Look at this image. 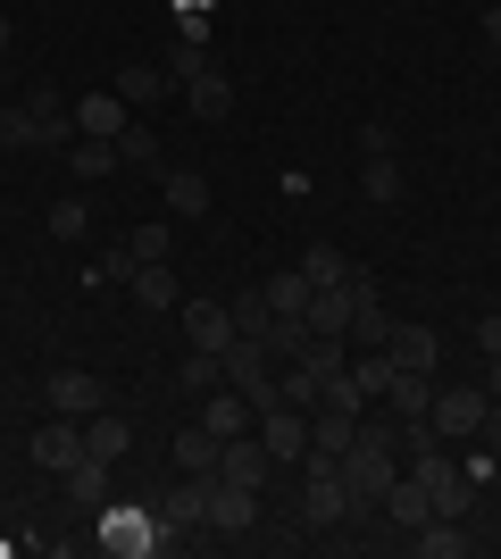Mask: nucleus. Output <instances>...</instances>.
<instances>
[{
	"instance_id": "1",
	"label": "nucleus",
	"mask_w": 501,
	"mask_h": 559,
	"mask_svg": "<svg viewBox=\"0 0 501 559\" xmlns=\"http://www.w3.org/2000/svg\"><path fill=\"white\" fill-rule=\"evenodd\" d=\"M93 543L109 559H151V551L176 543V526H167L159 510H118V501H100V510H93Z\"/></svg>"
},
{
	"instance_id": "2",
	"label": "nucleus",
	"mask_w": 501,
	"mask_h": 559,
	"mask_svg": "<svg viewBox=\"0 0 501 559\" xmlns=\"http://www.w3.org/2000/svg\"><path fill=\"white\" fill-rule=\"evenodd\" d=\"M485 409H493V401H485V384H452V393L434 384V409H427V426L443 435V443H477V435H485Z\"/></svg>"
},
{
	"instance_id": "3",
	"label": "nucleus",
	"mask_w": 501,
	"mask_h": 559,
	"mask_svg": "<svg viewBox=\"0 0 501 559\" xmlns=\"http://www.w3.org/2000/svg\"><path fill=\"white\" fill-rule=\"evenodd\" d=\"M260 443L276 467H301L310 460V409H293V401H267L260 409Z\"/></svg>"
},
{
	"instance_id": "4",
	"label": "nucleus",
	"mask_w": 501,
	"mask_h": 559,
	"mask_svg": "<svg viewBox=\"0 0 501 559\" xmlns=\"http://www.w3.org/2000/svg\"><path fill=\"white\" fill-rule=\"evenodd\" d=\"M310 476H301V510H310V526H343L351 518V492H343V467L334 460H301Z\"/></svg>"
},
{
	"instance_id": "5",
	"label": "nucleus",
	"mask_w": 501,
	"mask_h": 559,
	"mask_svg": "<svg viewBox=\"0 0 501 559\" xmlns=\"http://www.w3.org/2000/svg\"><path fill=\"white\" fill-rule=\"evenodd\" d=\"M176 93H184V109L201 117V126H226V117H235V75L226 68H192Z\"/></svg>"
},
{
	"instance_id": "6",
	"label": "nucleus",
	"mask_w": 501,
	"mask_h": 559,
	"mask_svg": "<svg viewBox=\"0 0 501 559\" xmlns=\"http://www.w3.org/2000/svg\"><path fill=\"white\" fill-rule=\"evenodd\" d=\"M50 409H59V418H93V409H109V384H100L93 368H59L50 376Z\"/></svg>"
},
{
	"instance_id": "7",
	"label": "nucleus",
	"mask_w": 501,
	"mask_h": 559,
	"mask_svg": "<svg viewBox=\"0 0 501 559\" xmlns=\"http://www.w3.org/2000/svg\"><path fill=\"white\" fill-rule=\"evenodd\" d=\"M267 467H276V460H267L260 435H226V443H217V476H226V485H251V492H260Z\"/></svg>"
},
{
	"instance_id": "8",
	"label": "nucleus",
	"mask_w": 501,
	"mask_h": 559,
	"mask_svg": "<svg viewBox=\"0 0 501 559\" xmlns=\"http://www.w3.org/2000/svg\"><path fill=\"white\" fill-rule=\"evenodd\" d=\"M201 426H210L217 443H226V435H251V426H260V409H251V393L217 384V393H201Z\"/></svg>"
},
{
	"instance_id": "9",
	"label": "nucleus",
	"mask_w": 501,
	"mask_h": 559,
	"mask_svg": "<svg viewBox=\"0 0 501 559\" xmlns=\"http://www.w3.org/2000/svg\"><path fill=\"white\" fill-rule=\"evenodd\" d=\"M251 518H260V492L251 485H210V535H251Z\"/></svg>"
},
{
	"instance_id": "10",
	"label": "nucleus",
	"mask_w": 501,
	"mask_h": 559,
	"mask_svg": "<svg viewBox=\"0 0 501 559\" xmlns=\"http://www.w3.org/2000/svg\"><path fill=\"white\" fill-rule=\"evenodd\" d=\"M75 460H84V418H59V409H50V426L34 435V467H59V476H68Z\"/></svg>"
},
{
	"instance_id": "11",
	"label": "nucleus",
	"mask_w": 501,
	"mask_h": 559,
	"mask_svg": "<svg viewBox=\"0 0 501 559\" xmlns=\"http://www.w3.org/2000/svg\"><path fill=\"white\" fill-rule=\"evenodd\" d=\"M377 401L393 409V418H427V409H434V376H427V368H393Z\"/></svg>"
},
{
	"instance_id": "12",
	"label": "nucleus",
	"mask_w": 501,
	"mask_h": 559,
	"mask_svg": "<svg viewBox=\"0 0 501 559\" xmlns=\"http://www.w3.org/2000/svg\"><path fill=\"white\" fill-rule=\"evenodd\" d=\"M377 510L393 518L402 535H418V526H427V518H434V501H427V485H418V476H409V467H402V476L384 485V501H377Z\"/></svg>"
},
{
	"instance_id": "13",
	"label": "nucleus",
	"mask_w": 501,
	"mask_h": 559,
	"mask_svg": "<svg viewBox=\"0 0 501 559\" xmlns=\"http://www.w3.org/2000/svg\"><path fill=\"white\" fill-rule=\"evenodd\" d=\"M409 551H418V559H468L477 535H468V518H427V526L409 535Z\"/></svg>"
},
{
	"instance_id": "14",
	"label": "nucleus",
	"mask_w": 501,
	"mask_h": 559,
	"mask_svg": "<svg viewBox=\"0 0 501 559\" xmlns=\"http://www.w3.org/2000/svg\"><path fill=\"white\" fill-rule=\"evenodd\" d=\"M351 318H359L351 284H318L310 293V334H343V343H351Z\"/></svg>"
},
{
	"instance_id": "15",
	"label": "nucleus",
	"mask_w": 501,
	"mask_h": 559,
	"mask_svg": "<svg viewBox=\"0 0 501 559\" xmlns=\"http://www.w3.org/2000/svg\"><path fill=\"white\" fill-rule=\"evenodd\" d=\"M226 343H235L226 301H184V350H226Z\"/></svg>"
},
{
	"instance_id": "16",
	"label": "nucleus",
	"mask_w": 501,
	"mask_h": 559,
	"mask_svg": "<svg viewBox=\"0 0 501 559\" xmlns=\"http://www.w3.org/2000/svg\"><path fill=\"white\" fill-rule=\"evenodd\" d=\"M75 134H100V142H118V134H126V100H118V84H100V93L75 100Z\"/></svg>"
},
{
	"instance_id": "17",
	"label": "nucleus",
	"mask_w": 501,
	"mask_h": 559,
	"mask_svg": "<svg viewBox=\"0 0 501 559\" xmlns=\"http://www.w3.org/2000/svg\"><path fill=\"white\" fill-rule=\"evenodd\" d=\"M167 93H176V84H167L159 59H126V68H118V100H126V109H151V100H167Z\"/></svg>"
},
{
	"instance_id": "18",
	"label": "nucleus",
	"mask_w": 501,
	"mask_h": 559,
	"mask_svg": "<svg viewBox=\"0 0 501 559\" xmlns=\"http://www.w3.org/2000/svg\"><path fill=\"white\" fill-rule=\"evenodd\" d=\"M359 443V418L351 409H310V460H343Z\"/></svg>"
},
{
	"instance_id": "19",
	"label": "nucleus",
	"mask_w": 501,
	"mask_h": 559,
	"mask_svg": "<svg viewBox=\"0 0 501 559\" xmlns=\"http://www.w3.org/2000/svg\"><path fill=\"white\" fill-rule=\"evenodd\" d=\"M159 201L176 217H210V176H201V167H167V176H159Z\"/></svg>"
},
{
	"instance_id": "20",
	"label": "nucleus",
	"mask_w": 501,
	"mask_h": 559,
	"mask_svg": "<svg viewBox=\"0 0 501 559\" xmlns=\"http://www.w3.org/2000/svg\"><path fill=\"white\" fill-rule=\"evenodd\" d=\"M84 451H93V460H109V467H118L126 451H134V426H126L118 409H93V418H84Z\"/></svg>"
},
{
	"instance_id": "21",
	"label": "nucleus",
	"mask_w": 501,
	"mask_h": 559,
	"mask_svg": "<svg viewBox=\"0 0 501 559\" xmlns=\"http://www.w3.org/2000/svg\"><path fill=\"white\" fill-rule=\"evenodd\" d=\"M68 167H75V185H100V176H118V142H100V134H75L68 142Z\"/></svg>"
},
{
	"instance_id": "22",
	"label": "nucleus",
	"mask_w": 501,
	"mask_h": 559,
	"mask_svg": "<svg viewBox=\"0 0 501 559\" xmlns=\"http://www.w3.org/2000/svg\"><path fill=\"white\" fill-rule=\"evenodd\" d=\"M260 293H267V309H276V318H301V326H310V276H301V267H276Z\"/></svg>"
},
{
	"instance_id": "23",
	"label": "nucleus",
	"mask_w": 501,
	"mask_h": 559,
	"mask_svg": "<svg viewBox=\"0 0 501 559\" xmlns=\"http://www.w3.org/2000/svg\"><path fill=\"white\" fill-rule=\"evenodd\" d=\"M134 301L143 309H176V267H167V259H134Z\"/></svg>"
},
{
	"instance_id": "24",
	"label": "nucleus",
	"mask_w": 501,
	"mask_h": 559,
	"mask_svg": "<svg viewBox=\"0 0 501 559\" xmlns=\"http://www.w3.org/2000/svg\"><path fill=\"white\" fill-rule=\"evenodd\" d=\"M176 476H217V435H210L201 418L176 435Z\"/></svg>"
},
{
	"instance_id": "25",
	"label": "nucleus",
	"mask_w": 501,
	"mask_h": 559,
	"mask_svg": "<svg viewBox=\"0 0 501 559\" xmlns=\"http://www.w3.org/2000/svg\"><path fill=\"white\" fill-rule=\"evenodd\" d=\"M359 201H377V210L402 201V159H393V151H384V159H359Z\"/></svg>"
},
{
	"instance_id": "26",
	"label": "nucleus",
	"mask_w": 501,
	"mask_h": 559,
	"mask_svg": "<svg viewBox=\"0 0 501 559\" xmlns=\"http://www.w3.org/2000/svg\"><path fill=\"white\" fill-rule=\"evenodd\" d=\"M68 501H75V510H100V501H109V460L84 451V460L68 467Z\"/></svg>"
},
{
	"instance_id": "27",
	"label": "nucleus",
	"mask_w": 501,
	"mask_h": 559,
	"mask_svg": "<svg viewBox=\"0 0 501 559\" xmlns=\"http://www.w3.org/2000/svg\"><path fill=\"white\" fill-rule=\"evenodd\" d=\"M384 350H393V368H427V376H434V359H443V343H434L427 326H393Z\"/></svg>"
},
{
	"instance_id": "28",
	"label": "nucleus",
	"mask_w": 501,
	"mask_h": 559,
	"mask_svg": "<svg viewBox=\"0 0 501 559\" xmlns=\"http://www.w3.org/2000/svg\"><path fill=\"white\" fill-rule=\"evenodd\" d=\"M226 318H235V334H251V343H260V334L276 326V309H267V293H260V284H242L235 301H226Z\"/></svg>"
},
{
	"instance_id": "29",
	"label": "nucleus",
	"mask_w": 501,
	"mask_h": 559,
	"mask_svg": "<svg viewBox=\"0 0 501 559\" xmlns=\"http://www.w3.org/2000/svg\"><path fill=\"white\" fill-rule=\"evenodd\" d=\"M176 384H184L192 401H201V393H217V384H226V359H217V350H184V368H176Z\"/></svg>"
},
{
	"instance_id": "30",
	"label": "nucleus",
	"mask_w": 501,
	"mask_h": 559,
	"mask_svg": "<svg viewBox=\"0 0 501 559\" xmlns=\"http://www.w3.org/2000/svg\"><path fill=\"white\" fill-rule=\"evenodd\" d=\"M118 159H126V167H143V176H167L159 134H143V126H126V134H118Z\"/></svg>"
},
{
	"instance_id": "31",
	"label": "nucleus",
	"mask_w": 501,
	"mask_h": 559,
	"mask_svg": "<svg viewBox=\"0 0 501 559\" xmlns=\"http://www.w3.org/2000/svg\"><path fill=\"white\" fill-rule=\"evenodd\" d=\"M276 401H293V409H318V376L301 368V359H285V368H276Z\"/></svg>"
},
{
	"instance_id": "32",
	"label": "nucleus",
	"mask_w": 501,
	"mask_h": 559,
	"mask_svg": "<svg viewBox=\"0 0 501 559\" xmlns=\"http://www.w3.org/2000/svg\"><path fill=\"white\" fill-rule=\"evenodd\" d=\"M351 343H359V350H384V343H393V318H384V301H359Z\"/></svg>"
},
{
	"instance_id": "33",
	"label": "nucleus",
	"mask_w": 501,
	"mask_h": 559,
	"mask_svg": "<svg viewBox=\"0 0 501 559\" xmlns=\"http://www.w3.org/2000/svg\"><path fill=\"white\" fill-rule=\"evenodd\" d=\"M384 376H393V350H351V384H359L368 401L384 393Z\"/></svg>"
},
{
	"instance_id": "34",
	"label": "nucleus",
	"mask_w": 501,
	"mask_h": 559,
	"mask_svg": "<svg viewBox=\"0 0 501 559\" xmlns=\"http://www.w3.org/2000/svg\"><path fill=\"white\" fill-rule=\"evenodd\" d=\"M126 251H134V259H167V251H176V226H167V217H151V226L126 234Z\"/></svg>"
},
{
	"instance_id": "35",
	"label": "nucleus",
	"mask_w": 501,
	"mask_h": 559,
	"mask_svg": "<svg viewBox=\"0 0 501 559\" xmlns=\"http://www.w3.org/2000/svg\"><path fill=\"white\" fill-rule=\"evenodd\" d=\"M301 276H310V293H318V284H343V276H351V259L334 251V242H318V251L301 259Z\"/></svg>"
},
{
	"instance_id": "36",
	"label": "nucleus",
	"mask_w": 501,
	"mask_h": 559,
	"mask_svg": "<svg viewBox=\"0 0 501 559\" xmlns=\"http://www.w3.org/2000/svg\"><path fill=\"white\" fill-rule=\"evenodd\" d=\"M159 68H167V84H184L192 68H210V50H201V43H184V34H176V43L159 50Z\"/></svg>"
},
{
	"instance_id": "37",
	"label": "nucleus",
	"mask_w": 501,
	"mask_h": 559,
	"mask_svg": "<svg viewBox=\"0 0 501 559\" xmlns=\"http://www.w3.org/2000/svg\"><path fill=\"white\" fill-rule=\"evenodd\" d=\"M34 142H43V126L25 117V100H17V109H0V151H34Z\"/></svg>"
},
{
	"instance_id": "38",
	"label": "nucleus",
	"mask_w": 501,
	"mask_h": 559,
	"mask_svg": "<svg viewBox=\"0 0 501 559\" xmlns=\"http://www.w3.org/2000/svg\"><path fill=\"white\" fill-rule=\"evenodd\" d=\"M84 226H93L84 201H50V234H59V242H84Z\"/></svg>"
},
{
	"instance_id": "39",
	"label": "nucleus",
	"mask_w": 501,
	"mask_h": 559,
	"mask_svg": "<svg viewBox=\"0 0 501 559\" xmlns=\"http://www.w3.org/2000/svg\"><path fill=\"white\" fill-rule=\"evenodd\" d=\"M468 334H477V350H485V359H501V318H477Z\"/></svg>"
},
{
	"instance_id": "40",
	"label": "nucleus",
	"mask_w": 501,
	"mask_h": 559,
	"mask_svg": "<svg viewBox=\"0 0 501 559\" xmlns=\"http://www.w3.org/2000/svg\"><path fill=\"white\" fill-rule=\"evenodd\" d=\"M477 443H485V451H493V460H501V401H493V409H485V435H477Z\"/></svg>"
},
{
	"instance_id": "41",
	"label": "nucleus",
	"mask_w": 501,
	"mask_h": 559,
	"mask_svg": "<svg viewBox=\"0 0 501 559\" xmlns=\"http://www.w3.org/2000/svg\"><path fill=\"white\" fill-rule=\"evenodd\" d=\"M485 401H501V359H485Z\"/></svg>"
},
{
	"instance_id": "42",
	"label": "nucleus",
	"mask_w": 501,
	"mask_h": 559,
	"mask_svg": "<svg viewBox=\"0 0 501 559\" xmlns=\"http://www.w3.org/2000/svg\"><path fill=\"white\" fill-rule=\"evenodd\" d=\"M485 43L501 50V0H493V9H485Z\"/></svg>"
},
{
	"instance_id": "43",
	"label": "nucleus",
	"mask_w": 501,
	"mask_h": 559,
	"mask_svg": "<svg viewBox=\"0 0 501 559\" xmlns=\"http://www.w3.org/2000/svg\"><path fill=\"white\" fill-rule=\"evenodd\" d=\"M0 59H9V17H0Z\"/></svg>"
},
{
	"instance_id": "44",
	"label": "nucleus",
	"mask_w": 501,
	"mask_h": 559,
	"mask_svg": "<svg viewBox=\"0 0 501 559\" xmlns=\"http://www.w3.org/2000/svg\"><path fill=\"white\" fill-rule=\"evenodd\" d=\"M393 9H409V0H393Z\"/></svg>"
},
{
	"instance_id": "45",
	"label": "nucleus",
	"mask_w": 501,
	"mask_h": 559,
	"mask_svg": "<svg viewBox=\"0 0 501 559\" xmlns=\"http://www.w3.org/2000/svg\"><path fill=\"white\" fill-rule=\"evenodd\" d=\"M0 210H9V201H0Z\"/></svg>"
}]
</instances>
